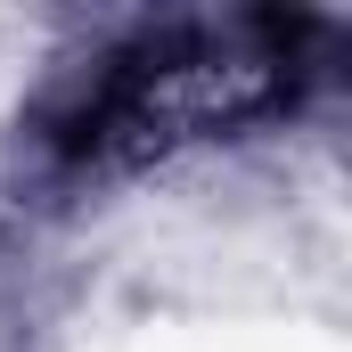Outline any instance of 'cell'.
<instances>
[{
  "mask_svg": "<svg viewBox=\"0 0 352 352\" xmlns=\"http://www.w3.org/2000/svg\"><path fill=\"white\" fill-rule=\"evenodd\" d=\"M311 25L303 16H230V25H164L123 41L98 82L50 123L66 164H156L197 140H230L303 98Z\"/></svg>",
  "mask_w": 352,
  "mask_h": 352,
  "instance_id": "obj_1",
  "label": "cell"
}]
</instances>
